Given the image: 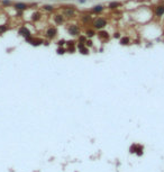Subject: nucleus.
I'll return each instance as SVG.
<instances>
[{
	"label": "nucleus",
	"mask_w": 164,
	"mask_h": 172,
	"mask_svg": "<svg viewBox=\"0 0 164 172\" xmlns=\"http://www.w3.org/2000/svg\"><path fill=\"white\" fill-rule=\"evenodd\" d=\"M80 2H85V1H87V0H79Z\"/></svg>",
	"instance_id": "25"
},
{
	"label": "nucleus",
	"mask_w": 164,
	"mask_h": 172,
	"mask_svg": "<svg viewBox=\"0 0 164 172\" xmlns=\"http://www.w3.org/2000/svg\"><path fill=\"white\" fill-rule=\"evenodd\" d=\"M69 33H70V35H72V36L79 35V33H80L79 26H76V25H71V26L69 27Z\"/></svg>",
	"instance_id": "5"
},
{
	"label": "nucleus",
	"mask_w": 164,
	"mask_h": 172,
	"mask_svg": "<svg viewBox=\"0 0 164 172\" xmlns=\"http://www.w3.org/2000/svg\"><path fill=\"white\" fill-rule=\"evenodd\" d=\"M2 5L3 6H10V5H11V1H10V0H2Z\"/></svg>",
	"instance_id": "21"
},
{
	"label": "nucleus",
	"mask_w": 164,
	"mask_h": 172,
	"mask_svg": "<svg viewBox=\"0 0 164 172\" xmlns=\"http://www.w3.org/2000/svg\"><path fill=\"white\" fill-rule=\"evenodd\" d=\"M56 52H57V54H60V55H61V54H64V53L66 52L65 50L63 49V47H59V49H57V51H56Z\"/></svg>",
	"instance_id": "20"
},
{
	"label": "nucleus",
	"mask_w": 164,
	"mask_h": 172,
	"mask_svg": "<svg viewBox=\"0 0 164 172\" xmlns=\"http://www.w3.org/2000/svg\"><path fill=\"white\" fill-rule=\"evenodd\" d=\"M8 30V27L6 25H0V34H2V33L7 32Z\"/></svg>",
	"instance_id": "19"
},
{
	"label": "nucleus",
	"mask_w": 164,
	"mask_h": 172,
	"mask_svg": "<svg viewBox=\"0 0 164 172\" xmlns=\"http://www.w3.org/2000/svg\"><path fill=\"white\" fill-rule=\"evenodd\" d=\"M85 36H87V37H92V36H95V30L88 29V30L85 32Z\"/></svg>",
	"instance_id": "17"
},
{
	"label": "nucleus",
	"mask_w": 164,
	"mask_h": 172,
	"mask_svg": "<svg viewBox=\"0 0 164 172\" xmlns=\"http://www.w3.org/2000/svg\"><path fill=\"white\" fill-rule=\"evenodd\" d=\"M92 45H93V44H92V41L87 39V42H85V46H87V47H91Z\"/></svg>",
	"instance_id": "22"
},
{
	"label": "nucleus",
	"mask_w": 164,
	"mask_h": 172,
	"mask_svg": "<svg viewBox=\"0 0 164 172\" xmlns=\"http://www.w3.org/2000/svg\"><path fill=\"white\" fill-rule=\"evenodd\" d=\"M56 34H57V30H56L55 27H49V28L46 30V36H47V38H49V39L54 38L56 36Z\"/></svg>",
	"instance_id": "3"
},
{
	"label": "nucleus",
	"mask_w": 164,
	"mask_h": 172,
	"mask_svg": "<svg viewBox=\"0 0 164 172\" xmlns=\"http://www.w3.org/2000/svg\"><path fill=\"white\" fill-rule=\"evenodd\" d=\"M106 25H107V20H106L105 18H101V17L97 18V19L93 22V27H95L96 29H102Z\"/></svg>",
	"instance_id": "1"
},
{
	"label": "nucleus",
	"mask_w": 164,
	"mask_h": 172,
	"mask_svg": "<svg viewBox=\"0 0 164 172\" xmlns=\"http://www.w3.org/2000/svg\"><path fill=\"white\" fill-rule=\"evenodd\" d=\"M164 15V3H160L155 8V16L162 17Z\"/></svg>",
	"instance_id": "4"
},
{
	"label": "nucleus",
	"mask_w": 164,
	"mask_h": 172,
	"mask_svg": "<svg viewBox=\"0 0 164 172\" xmlns=\"http://www.w3.org/2000/svg\"><path fill=\"white\" fill-rule=\"evenodd\" d=\"M64 43H65V41H64V39H61V41H59V42H57V44L61 46V45H64Z\"/></svg>",
	"instance_id": "23"
},
{
	"label": "nucleus",
	"mask_w": 164,
	"mask_h": 172,
	"mask_svg": "<svg viewBox=\"0 0 164 172\" xmlns=\"http://www.w3.org/2000/svg\"><path fill=\"white\" fill-rule=\"evenodd\" d=\"M78 49H79V51H80V53H81V54H84V55H87V54L89 53L88 47H87V46H85V44H83V43H79Z\"/></svg>",
	"instance_id": "7"
},
{
	"label": "nucleus",
	"mask_w": 164,
	"mask_h": 172,
	"mask_svg": "<svg viewBox=\"0 0 164 172\" xmlns=\"http://www.w3.org/2000/svg\"><path fill=\"white\" fill-rule=\"evenodd\" d=\"M43 8H44V10H47V11H53V10H54L53 6H51V5H45Z\"/></svg>",
	"instance_id": "18"
},
{
	"label": "nucleus",
	"mask_w": 164,
	"mask_h": 172,
	"mask_svg": "<svg viewBox=\"0 0 164 172\" xmlns=\"http://www.w3.org/2000/svg\"><path fill=\"white\" fill-rule=\"evenodd\" d=\"M102 10H103V7H102L101 5H98V6H95L93 8H92V11H93V13H101Z\"/></svg>",
	"instance_id": "12"
},
{
	"label": "nucleus",
	"mask_w": 164,
	"mask_h": 172,
	"mask_svg": "<svg viewBox=\"0 0 164 172\" xmlns=\"http://www.w3.org/2000/svg\"><path fill=\"white\" fill-rule=\"evenodd\" d=\"M74 14H75V10L74 8H65L64 11H63V16H66V17H73L74 16Z\"/></svg>",
	"instance_id": "6"
},
{
	"label": "nucleus",
	"mask_w": 164,
	"mask_h": 172,
	"mask_svg": "<svg viewBox=\"0 0 164 172\" xmlns=\"http://www.w3.org/2000/svg\"><path fill=\"white\" fill-rule=\"evenodd\" d=\"M129 43H130L129 37H123V38H120V44L122 45H128Z\"/></svg>",
	"instance_id": "13"
},
{
	"label": "nucleus",
	"mask_w": 164,
	"mask_h": 172,
	"mask_svg": "<svg viewBox=\"0 0 164 172\" xmlns=\"http://www.w3.org/2000/svg\"><path fill=\"white\" fill-rule=\"evenodd\" d=\"M119 33H115V35H114V37H115V38H119Z\"/></svg>",
	"instance_id": "24"
},
{
	"label": "nucleus",
	"mask_w": 164,
	"mask_h": 172,
	"mask_svg": "<svg viewBox=\"0 0 164 172\" xmlns=\"http://www.w3.org/2000/svg\"><path fill=\"white\" fill-rule=\"evenodd\" d=\"M15 8L17 9V11H23V10H26L28 8V6L24 2H17L15 3Z\"/></svg>",
	"instance_id": "8"
},
{
	"label": "nucleus",
	"mask_w": 164,
	"mask_h": 172,
	"mask_svg": "<svg viewBox=\"0 0 164 172\" xmlns=\"http://www.w3.org/2000/svg\"><path fill=\"white\" fill-rule=\"evenodd\" d=\"M90 19H91V16H90V15H83V16H82V22H83V23H89Z\"/></svg>",
	"instance_id": "16"
},
{
	"label": "nucleus",
	"mask_w": 164,
	"mask_h": 172,
	"mask_svg": "<svg viewBox=\"0 0 164 172\" xmlns=\"http://www.w3.org/2000/svg\"><path fill=\"white\" fill-rule=\"evenodd\" d=\"M40 18H41V14L40 13H34L33 15H32V19L35 20V22H37Z\"/></svg>",
	"instance_id": "15"
},
{
	"label": "nucleus",
	"mask_w": 164,
	"mask_h": 172,
	"mask_svg": "<svg viewBox=\"0 0 164 172\" xmlns=\"http://www.w3.org/2000/svg\"><path fill=\"white\" fill-rule=\"evenodd\" d=\"M18 34H19V35H21L23 37H25V39L32 37V34H30L29 29L26 28V27H20L19 30H18Z\"/></svg>",
	"instance_id": "2"
},
{
	"label": "nucleus",
	"mask_w": 164,
	"mask_h": 172,
	"mask_svg": "<svg viewBox=\"0 0 164 172\" xmlns=\"http://www.w3.org/2000/svg\"><path fill=\"white\" fill-rule=\"evenodd\" d=\"M42 43H43L42 39H35V38H33V39H32V42H30V44H32V45H34V46H37V45H41Z\"/></svg>",
	"instance_id": "14"
},
{
	"label": "nucleus",
	"mask_w": 164,
	"mask_h": 172,
	"mask_svg": "<svg viewBox=\"0 0 164 172\" xmlns=\"http://www.w3.org/2000/svg\"><path fill=\"white\" fill-rule=\"evenodd\" d=\"M54 22H55L57 25H62V24L64 23V16L61 15V14H57V15L54 16Z\"/></svg>",
	"instance_id": "9"
},
{
	"label": "nucleus",
	"mask_w": 164,
	"mask_h": 172,
	"mask_svg": "<svg viewBox=\"0 0 164 172\" xmlns=\"http://www.w3.org/2000/svg\"><path fill=\"white\" fill-rule=\"evenodd\" d=\"M122 6V3L120 2H118V1H112V2H110L109 3V8H110V9H117V8H118V7H120Z\"/></svg>",
	"instance_id": "10"
},
{
	"label": "nucleus",
	"mask_w": 164,
	"mask_h": 172,
	"mask_svg": "<svg viewBox=\"0 0 164 172\" xmlns=\"http://www.w3.org/2000/svg\"><path fill=\"white\" fill-rule=\"evenodd\" d=\"M98 35H99V37H100V38H102V39H108V37H109L108 33L105 32V30H101V32H99Z\"/></svg>",
	"instance_id": "11"
}]
</instances>
